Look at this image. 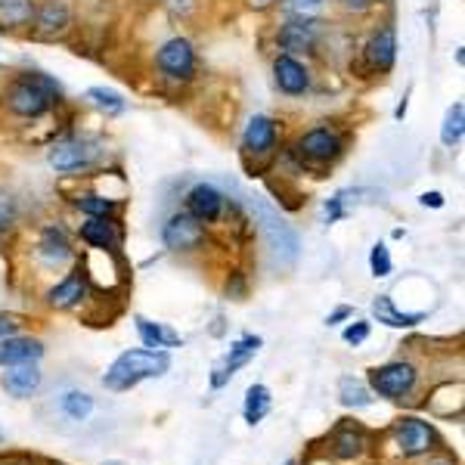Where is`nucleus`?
Masks as SVG:
<instances>
[{"label":"nucleus","mask_w":465,"mask_h":465,"mask_svg":"<svg viewBox=\"0 0 465 465\" xmlns=\"http://www.w3.org/2000/svg\"><path fill=\"white\" fill-rule=\"evenodd\" d=\"M155 63H159L164 78L186 81L193 74V69H196V54H193V44L186 41V37H171L168 44H162Z\"/></svg>","instance_id":"obj_5"},{"label":"nucleus","mask_w":465,"mask_h":465,"mask_svg":"<svg viewBox=\"0 0 465 465\" xmlns=\"http://www.w3.org/2000/svg\"><path fill=\"white\" fill-rule=\"evenodd\" d=\"M370 267H372V276H388L391 273V254H388V245H372V254H370Z\"/></svg>","instance_id":"obj_33"},{"label":"nucleus","mask_w":465,"mask_h":465,"mask_svg":"<svg viewBox=\"0 0 465 465\" xmlns=\"http://www.w3.org/2000/svg\"><path fill=\"white\" fill-rule=\"evenodd\" d=\"M221 208H223V196H221V190H214L212 183H199L186 193V214L196 217L199 223L217 221Z\"/></svg>","instance_id":"obj_12"},{"label":"nucleus","mask_w":465,"mask_h":465,"mask_svg":"<svg viewBox=\"0 0 465 465\" xmlns=\"http://www.w3.org/2000/svg\"><path fill=\"white\" fill-rule=\"evenodd\" d=\"M162 239L171 252H190V249H196L202 239H205V230H202V223L196 221V217L174 214L168 223H164Z\"/></svg>","instance_id":"obj_8"},{"label":"nucleus","mask_w":465,"mask_h":465,"mask_svg":"<svg viewBox=\"0 0 465 465\" xmlns=\"http://www.w3.org/2000/svg\"><path fill=\"white\" fill-rule=\"evenodd\" d=\"M242 143L249 153L261 155V153H270L276 143V122L267 115H254L249 124H245V134H242Z\"/></svg>","instance_id":"obj_17"},{"label":"nucleus","mask_w":465,"mask_h":465,"mask_svg":"<svg viewBox=\"0 0 465 465\" xmlns=\"http://www.w3.org/2000/svg\"><path fill=\"white\" fill-rule=\"evenodd\" d=\"M339 4L351 13H366L370 6H376V0H339Z\"/></svg>","instance_id":"obj_36"},{"label":"nucleus","mask_w":465,"mask_h":465,"mask_svg":"<svg viewBox=\"0 0 465 465\" xmlns=\"http://www.w3.org/2000/svg\"><path fill=\"white\" fill-rule=\"evenodd\" d=\"M137 332L140 339H143L146 348L153 351H162V348H177V344H183L177 332H171L168 326H162V322H149L146 317H137Z\"/></svg>","instance_id":"obj_20"},{"label":"nucleus","mask_w":465,"mask_h":465,"mask_svg":"<svg viewBox=\"0 0 465 465\" xmlns=\"http://www.w3.org/2000/svg\"><path fill=\"white\" fill-rule=\"evenodd\" d=\"M59 410L72 422H84V419H90V412H94V397L84 391H65L59 397Z\"/></svg>","instance_id":"obj_25"},{"label":"nucleus","mask_w":465,"mask_h":465,"mask_svg":"<svg viewBox=\"0 0 465 465\" xmlns=\"http://www.w3.org/2000/svg\"><path fill=\"white\" fill-rule=\"evenodd\" d=\"M78 208L84 212L87 217H109L115 202L112 199H103V196H81L78 199Z\"/></svg>","instance_id":"obj_31"},{"label":"nucleus","mask_w":465,"mask_h":465,"mask_svg":"<svg viewBox=\"0 0 465 465\" xmlns=\"http://www.w3.org/2000/svg\"><path fill=\"white\" fill-rule=\"evenodd\" d=\"M344 317H351V307H339V311H335L332 317H329L326 322H329V326H332V322H339V320H344Z\"/></svg>","instance_id":"obj_40"},{"label":"nucleus","mask_w":465,"mask_h":465,"mask_svg":"<svg viewBox=\"0 0 465 465\" xmlns=\"http://www.w3.org/2000/svg\"><path fill=\"white\" fill-rule=\"evenodd\" d=\"M0 438H4V434H0Z\"/></svg>","instance_id":"obj_42"},{"label":"nucleus","mask_w":465,"mask_h":465,"mask_svg":"<svg viewBox=\"0 0 465 465\" xmlns=\"http://www.w3.org/2000/svg\"><path fill=\"white\" fill-rule=\"evenodd\" d=\"M282 10L292 19H313L322 10V0H282Z\"/></svg>","instance_id":"obj_30"},{"label":"nucleus","mask_w":465,"mask_h":465,"mask_svg":"<svg viewBox=\"0 0 465 465\" xmlns=\"http://www.w3.org/2000/svg\"><path fill=\"white\" fill-rule=\"evenodd\" d=\"M249 208H252L254 221L261 223V232H264L267 245L273 249L276 258H280L282 264H292V261L298 258V249H302L295 227H292V223L280 212H276V208H270L261 196H252Z\"/></svg>","instance_id":"obj_3"},{"label":"nucleus","mask_w":465,"mask_h":465,"mask_svg":"<svg viewBox=\"0 0 465 465\" xmlns=\"http://www.w3.org/2000/svg\"><path fill=\"white\" fill-rule=\"evenodd\" d=\"M462 131H465V106L462 103H453L444 118V127H440V143L444 146H460L462 143Z\"/></svg>","instance_id":"obj_26"},{"label":"nucleus","mask_w":465,"mask_h":465,"mask_svg":"<svg viewBox=\"0 0 465 465\" xmlns=\"http://www.w3.org/2000/svg\"><path fill=\"white\" fill-rule=\"evenodd\" d=\"M171 366V360L164 351H124L115 363L109 366V372L103 376V385L109 391H131L134 385H140L143 379L164 376Z\"/></svg>","instance_id":"obj_1"},{"label":"nucleus","mask_w":465,"mask_h":465,"mask_svg":"<svg viewBox=\"0 0 465 465\" xmlns=\"http://www.w3.org/2000/svg\"><path fill=\"white\" fill-rule=\"evenodd\" d=\"M35 19V0H0V25L25 28Z\"/></svg>","instance_id":"obj_22"},{"label":"nucleus","mask_w":465,"mask_h":465,"mask_svg":"<svg viewBox=\"0 0 465 465\" xmlns=\"http://www.w3.org/2000/svg\"><path fill=\"white\" fill-rule=\"evenodd\" d=\"M339 397H341L344 407H370V403H372L370 388H366L363 381H357V379H341Z\"/></svg>","instance_id":"obj_28"},{"label":"nucleus","mask_w":465,"mask_h":465,"mask_svg":"<svg viewBox=\"0 0 465 465\" xmlns=\"http://www.w3.org/2000/svg\"><path fill=\"white\" fill-rule=\"evenodd\" d=\"M44 354V344L37 339H13L6 335L0 341V366H16V363H37Z\"/></svg>","instance_id":"obj_16"},{"label":"nucleus","mask_w":465,"mask_h":465,"mask_svg":"<svg viewBox=\"0 0 465 465\" xmlns=\"http://www.w3.org/2000/svg\"><path fill=\"white\" fill-rule=\"evenodd\" d=\"M100 143L96 140H87V137H74V140H65L50 149V168H56L59 174H72V171H81V168H90L96 159H100Z\"/></svg>","instance_id":"obj_4"},{"label":"nucleus","mask_w":465,"mask_h":465,"mask_svg":"<svg viewBox=\"0 0 465 465\" xmlns=\"http://www.w3.org/2000/svg\"><path fill=\"white\" fill-rule=\"evenodd\" d=\"M0 381H4L6 394L32 397L37 391V385H41V370H37V363H16L4 372V379Z\"/></svg>","instance_id":"obj_15"},{"label":"nucleus","mask_w":465,"mask_h":465,"mask_svg":"<svg viewBox=\"0 0 465 465\" xmlns=\"http://www.w3.org/2000/svg\"><path fill=\"white\" fill-rule=\"evenodd\" d=\"M394 59H397L394 28H379V32L370 37V44H366V63L376 72H388L394 65Z\"/></svg>","instance_id":"obj_14"},{"label":"nucleus","mask_w":465,"mask_h":465,"mask_svg":"<svg viewBox=\"0 0 465 465\" xmlns=\"http://www.w3.org/2000/svg\"><path fill=\"white\" fill-rule=\"evenodd\" d=\"M372 313H376L379 322H385V326H394V329H407V326H416V322L425 320V311H419V313L397 311L394 302L388 295H381V298H376V302H372Z\"/></svg>","instance_id":"obj_19"},{"label":"nucleus","mask_w":465,"mask_h":465,"mask_svg":"<svg viewBox=\"0 0 465 465\" xmlns=\"http://www.w3.org/2000/svg\"><path fill=\"white\" fill-rule=\"evenodd\" d=\"M370 385L379 397H388V401H397V397L410 394L412 385H416V370L410 363H388L379 366V370L370 372Z\"/></svg>","instance_id":"obj_6"},{"label":"nucleus","mask_w":465,"mask_h":465,"mask_svg":"<svg viewBox=\"0 0 465 465\" xmlns=\"http://www.w3.org/2000/svg\"><path fill=\"white\" fill-rule=\"evenodd\" d=\"M41 258H44V264H50V267H59V264H65V261L72 258V245H69V239H65L63 227H47V230H44Z\"/></svg>","instance_id":"obj_18"},{"label":"nucleus","mask_w":465,"mask_h":465,"mask_svg":"<svg viewBox=\"0 0 465 465\" xmlns=\"http://www.w3.org/2000/svg\"><path fill=\"white\" fill-rule=\"evenodd\" d=\"M419 202H422L425 208H440V205H444V196H440V193H425Z\"/></svg>","instance_id":"obj_38"},{"label":"nucleus","mask_w":465,"mask_h":465,"mask_svg":"<svg viewBox=\"0 0 465 465\" xmlns=\"http://www.w3.org/2000/svg\"><path fill=\"white\" fill-rule=\"evenodd\" d=\"M431 465H453V462H450V460H434Z\"/></svg>","instance_id":"obj_41"},{"label":"nucleus","mask_w":465,"mask_h":465,"mask_svg":"<svg viewBox=\"0 0 465 465\" xmlns=\"http://www.w3.org/2000/svg\"><path fill=\"white\" fill-rule=\"evenodd\" d=\"M16 326H19L16 320H13V317H6V313H0V339H6V335H13V332H16Z\"/></svg>","instance_id":"obj_37"},{"label":"nucleus","mask_w":465,"mask_h":465,"mask_svg":"<svg viewBox=\"0 0 465 465\" xmlns=\"http://www.w3.org/2000/svg\"><path fill=\"white\" fill-rule=\"evenodd\" d=\"M81 239H84L87 245H94V249H103V252L118 242L115 227H112V221H106V217H87V221L81 223Z\"/></svg>","instance_id":"obj_21"},{"label":"nucleus","mask_w":465,"mask_h":465,"mask_svg":"<svg viewBox=\"0 0 465 465\" xmlns=\"http://www.w3.org/2000/svg\"><path fill=\"white\" fill-rule=\"evenodd\" d=\"M59 94H63V90H59L54 78H47V74H41V72H28L13 81L10 90H6V109L22 118H37L54 106L59 100Z\"/></svg>","instance_id":"obj_2"},{"label":"nucleus","mask_w":465,"mask_h":465,"mask_svg":"<svg viewBox=\"0 0 465 465\" xmlns=\"http://www.w3.org/2000/svg\"><path fill=\"white\" fill-rule=\"evenodd\" d=\"M13 217H16V208H13V202L6 199V196H0V230L10 227Z\"/></svg>","instance_id":"obj_35"},{"label":"nucleus","mask_w":465,"mask_h":465,"mask_svg":"<svg viewBox=\"0 0 465 465\" xmlns=\"http://www.w3.org/2000/svg\"><path fill=\"white\" fill-rule=\"evenodd\" d=\"M360 447H363V438H360L357 431H341L339 438H335V453H339L341 460H351V456H357Z\"/></svg>","instance_id":"obj_32"},{"label":"nucleus","mask_w":465,"mask_h":465,"mask_svg":"<svg viewBox=\"0 0 465 465\" xmlns=\"http://www.w3.org/2000/svg\"><path fill=\"white\" fill-rule=\"evenodd\" d=\"M87 100L94 103L96 109L106 112V115H122V112H124V100L115 94V90H106V87H90V90H87Z\"/></svg>","instance_id":"obj_29"},{"label":"nucleus","mask_w":465,"mask_h":465,"mask_svg":"<svg viewBox=\"0 0 465 465\" xmlns=\"http://www.w3.org/2000/svg\"><path fill=\"white\" fill-rule=\"evenodd\" d=\"M298 153L311 162H332L335 155L341 153V140H339V134L329 131V127H313V131H307L304 137L298 140Z\"/></svg>","instance_id":"obj_10"},{"label":"nucleus","mask_w":465,"mask_h":465,"mask_svg":"<svg viewBox=\"0 0 465 465\" xmlns=\"http://www.w3.org/2000/svg\"><path fill=\"white\" fill-rule=\"evenodd\" d=\"M320 22L317 19H292L280 28V47L286 54H304L317 47Z\"/></svg>","instance_id":"obj_11"},{"label":"nucleus","mask_w":465,"mask_h":465,"mask_svg":"<svg viewBox=\"0 0 465 465\" xmlns=\"http://www.w3.org/2000/svg\"><path fill=\"white\" fill-rule=\"evenodd\" d=\"M242 412H245V422H249V425H258L261 419L267 416V412H270V391L264 385H252L249 388Z\"/></svg>","instance_id":"obj_27"},{"label":"nucleus","mask_w":465,"mask_h":465,"mask_svg":"<svg viewBox=\"0 0 465 465\" xmlns=\"http://www.w3.org/2000/svg\"><path fill=\"white\" fill-rule=\"evenodd\" d=\"M394 440H397V447H401L403 456H422V453H429V450H431L434 434H431L429 425L422 422V419L407 416V419H401V422L394 425Z\"/></svg>","instance_id":"obj_9"},{"label":"nucleus","mask_w":465,"mask_h":465,"mask_svg":"<svg viewBox=\"0 0 465 465\" xmlns=\"http://www.w3.org/2000/svg\"><path fill=\"white\" fill-rule=\"evenodd\" d=\"M261 351V339L258 335H242L236 344L230 348V354L214 366V376H212V388H223L227 381L236 376V370H242L249 360Z\"/></svg>","instance_id":"obj_7"},{"label":"nucleus","mask_w":465,"mask_h":465,"mask_svg":"<svg viewBox=\"0 0 465 465\" xmlns=\"http://www.w3.org/2000/svg\"><path fill=\"white\" fill-rule=\"evenodd\" d=\"M84 298V276L81 273H72L69 280H63L59 286L50 292V307H59V311H65V307H74Z\"/></svg>","instance_id":"obj_23"},{"label":"nucleus","mask_w":465,"mask_h":465,"mask_svg":"<svg viewBox=\"0 0 465 465\" xmlns=\"http://www.w3.org/2000/svg\"><path fill=\"white\" fill-rule=\"evenodd\" d=\"M273 74H276V87H280L282 94H289V96H302L304 90L311 87V74H307V69L292 54L276 56Z\"/></svg>","instance_id":"obj_13"},{"label":"nucleus","mask_w":465,"mask_h":465,"mask_svg":"<svg viewBox=\"0 0 465 465\" xmlns=\"http://www.w3.org/2000/svg\"><path fill=\"white\" fill-rule=\"evenodd\" d=\"M370 339V322H354V326L344 329V341L348 344H360Z\"/></svg>","instance_id":"obj_34"},{"label":"nucleus","mask_w":465,"mask_h":465,"mask_svg":"<svg viewBox=\"0 0 465 465\" xmlns=\"http://www.w3.org/2000/svg\"><path fill=\"white\" fill-rule=\"evenodd\" d=\"M65 25H69V6H65L63 0H47V4L41 6V13H37V28H41L44 35H54V32H63Z\"/></svg>","instance_id":"obj_24"},{"label":"nucleus","mask_w":465,"mask_h":465,"mask_svg":"<svg viewBox=\"0 0 465 465\" xmlns=\"http://www.w3.org/2000/svg\"><path fill=\"white\" fill-rule=\"evenodd\" d=\"M245 4H249L252 10H270V6L280 4V0H245Z\"/></svg>","instance_id":"obj_39"}]
</instances>
